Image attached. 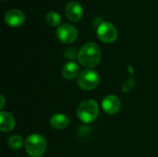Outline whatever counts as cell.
I'll return each mask as SVG.
<instances>
[{
	"mask_svg": "<svg viewBox=\"0 0 158 157\" xmlns=\"http://www.w3.org/2000/svg\"><path fill=\"white\" fill-rule=\"evenodd\" d=\"M24 145L27 154L31 157H42L47 148L45 138L38 133L28 136Z\"/></svg>",
	"mask_w": 158,
	"mask_h": 157,
	"instance_id": "obj_3",
	"label": "cell"
},
{
	"mask_svg": "<svg viewBox=\"0 0 158 157\" xmlns=\"http://www.w3.org/2000/svg\"><path fill=\"white\" fill-rule=\"evenodd\" d=\"M96 32H97L98 38L106 43H114L118 39V32L115 25L106 21L102 22L98 26Z\"/></svg>",
	"mask_w": 158,
	"mask_h": 157,
	"instance_id": "obj_5",
	"label": "cell"
},
{
	"mask_svg": "<svg viewBox=\"0 0 158 157\" xmlns=\"http://www.w3.org/2000/svg\"><path fill=\"white\" fill-rule=\"evenodd\" d=\"M5 22L11 28H19L25 22V15L19 9H10L5 15Z\"/></svg>",
	"mask_w": 158,
	"mask_h": 157,
	"instance_id": "obj_8",
	"label": "cell"
},
{
	"mask_svg": "<svg viewBox=\"0 0 158 157\" xmlns=\"http://www.w3.org/2000/svg\"><path fill=\"white\" fill-rule=\"evenodd\" d=\"M62 76L69 81H71L73 79H75L76 77H79L80 75V67L79 65L74 62V61H69L67 62L63 68H62Z\"/></svg>",
	"mask_w": 158,
	"mask_h": 157,
	"instance_id": "obj_11",
	"label": "cell"
},
{
	"mask_svg": "<svg viewBox=\"0 0 158 157\" xmlns=\"http://www.w3.org/2000/svg\"><path fill=\"white\" fill-rule=\"evenodd\" d=\"M78 55H79V52H77V50L73 47H69L65 50V53H64V56L66 58L69 59V60H72L74 59L75 57H78Z\"/></svg>",
	"mask_w": 158,
	"mask_h": 157,
	"instance_id": "obj_15",
	"label": "cell"
},
{
	"mask_svg": "<svg viewBox=\"0 0 158 157\" xmlns=\"http://www.w3.org/2000/svg\"><path fill=\"white\" fill-rule=\"evenodd\" d=\"M16 126L15 118L8 112H0V130L3 132L11 131Z\"/></svg>",
	"mask_w": 158,
	"mask_h": 157,
	"instance_id": "obj_10",
	"label": "cell"
},
{
	"mask_svg": "<svg viewBox=\"0 0 158 157\" xmlns=\"http://www.w3.org/2000/svg\"><path fill=\"white\" fill-rule=\"evenodd\" d=\"M99 115V106L96 101L86 99L80 103L77 107V117L83 123L94 122Z\"/></svg>",
	"mask_w": 158,
	"mask_h": 157,
	"instance_id": "obj_2",
	"label": "cell"
},
{
	"mask_svg": "<svg viewBox=\"0 0 158 157\" xmlns=\"http://www.w3.org/2000/svg\"><path fill=\"white\" fill-rule=\"evenodd\" d=\"M121 106L120 99L115 94H108L102 100V108L108 115L117 114Z\"/></svg>",
	"mask_w": 158,
	"mask_h": 157,
	"instance_id": "obj_7",
	"label": "cell"
},
{
	"mask_svg": "<svg viewBox=\"0 0 158 157\" xmlns=\"http://www.w3.org/2000/svg\"><path fill=\"white\" fill-rule=\"evenodd\" d=\"M50 125L55 130H64L69 125V119L64 114H55L50 118Z\"/></svg>",
	"mask_w": 158,
	"mask_h": 157,
	"instance_id": "obj_12",
	"label": "cell"
},
{
	"mask_svg": "<svg viewBox=\"0 0 158 157\" xmlns=\"http://www.w3.org/2000/svg\"><path fill=\"white\" fill-rule=\"evenodd\" d=\"M56 37L63 43H72L78 38V31L77 29L69 23L61 24L56 29Z\"/></svg>",
	"mask_w": 158,
	"mask_h": 157,
	"instance_id": "obj_6",
	"label": "cell"
},
{
	"mask_svg": "<svg viewBox=\"0 0 158 157\" xmlns=\"http://www.w3.org/2000/svg\"><path fill=\"white\" fill-rule=\"evenodd\" d=\"M61 20L60 15L56 11H49L45 16L46 23L51 27H56L59 25Z\"/></svg>",
	"mask_w": 158,
	"mask_h": 157,
	"instance_id": "obj_14",
	"label": "cell"
},
{
	"mask_svg": "<svg viewBox=\"0 0 158 157\" xmlns=\"http://www.w3.org/2000/svg\"><path fill=\"white\" fill-rule=\"evenodd\" d=\"M7 144L11 149L19 150L23 146V144H25V141L23 140V138L20 135L15 134V135H12L8 138Z\"/></svg>",
	"mask_w": 158,
	"mask_h": 157,
	"instance_id": "obj_13",
	"label": "cell"
},
{
	"mask_svg": "<svg viewBox=\"0 0 158 157\" xmlns=\"http://www.w3.org/2000/svg\"><path fill=\"white\" fill-rule=\"evenodd\" d=\"M65 12L68 19L73 22L80 21L83 16V8L81 4L76 1H71L68 3L65 7Z\"/></svg>",
	"mask_w": 158,
	"mask_h": 157,
	"instance_id": "obj_9",
	"label": "cell"
},
{
	"mask_svg": "<svg viewBox=\"0 0 158 157\" xmlns=\"http://www.w3.org/2000/svg\"><path fill=\"white\" fill-rule=\"evenodd\" d=\"M136 82H135V80L134 78L132 77H130L123 84V93H128L130 92L132 88H134Z\"/></svg>",
	"mask_w": 158,
	"mask_h": 157,
	"instance_id": "obj_16",
	"label": "cell"
},
{
	"mask_svg": "<svg viewBox=\"0 0 158 157\" xmlns=\"http://www.w3.org/2000/svg\"><path fill=\"white\" fill-rule=\"evenodd\" d=\"M100 82V77L96 71L88 68L82 70L78 77V85L83 91H92L95 89Z\"/></svg>",
	"mask_w": 158,
	"mask_h": 157,
	"instance_id": "obj_4",
	"label": "cell"
},
{
	"mask_svg": "<svg viewBox=\"0 0 158 157\" xmlns=\"http://www.w3.org/2000/svg\"><path fill=\"white\" fill-rule=\"evenodd\" d=\"M101 49L95 43L90 42L85 43L79 51V62L85 68H94L101 61Z\"/></svg>",
	"mask_w": 158,
	"mask_h": 157,
	"instance_id": "obj_1",
	"label": "cell"
},
{
	"mask_svg": "<svg viewBox=\"0 0 158 157\" xmlns=\"http://www.w3.org/2000/svg\"><path fill=\"white\" fill-rule=\"evenodd\" d=\"M3 1H5V0H3Z\"/></svg>",
	"mask_w": 158,
	"mask_h": 157,
	"instance_id": "obj_18",
	"label": "cell"
},
{
	"mask_svg": "<svg viewBox=\"0 0 158 157\" xmlns=\"http://www.w3.org/2000/svg\"><path fill=\"white\" fill-rule=\"evenodd\" d=\"M0 99H1V105H0V109H3V107L5 106V97L3 95L0 96Z\"/></svg>",
	"mask_w": 158,
	"mask_h": 157,
	"instance_id": "obj_17",
	"label": "cell"
}]
</instances>
